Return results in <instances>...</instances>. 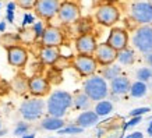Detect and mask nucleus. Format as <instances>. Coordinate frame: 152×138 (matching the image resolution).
<instances>
[{"mask_svg":"<svg viewBox=\"0 0 152 138\" xmlns=\"http://www.w3.org/2000/svg\"><path fill=\"white\" fill-rule=\"evenodd\" d=\"M41 127L48 131H57V130L64 127V121L61 117H55V116H48L41 121Z\"/></svg>","mask_w":152,"mask_h":138,"instance_id":"20","label":"nucleus"},{"mask_svg":"<svg viewBox=\"0 0 152 138\" xmlns=\"http://www.w3.org/2000/svg\"><path fill=\"white\" fill-rule=\"evenodd\" d=\"M98 42L92 34H81L75 39V50L78 55H89L92 56L95 49H96Z\"/></svg>","mask_w":152,"mask_h":138,"instance_id":"14","label":"nucleus"},{"mask_svg":"<svg viewBox=\"0 0 152 138\" xmlns=\"http://www.w3.org/2000/svg\"><path fill=\"white\" fill-rule=\"evenodd\" d=\"M35 23V17H34L32 14H24V18H23V28H25L27 25H29V24H34Z\"/></svg>","mask_w":152,"mask_h":138,"instance_id":"36","label":"nucleus"},{"mask_svg":"<svg viewBox=\"0 0 152 138\" xmlns=\"http://www.w3.org/2000/svg\"><path fill=\"white\" fill-rule=\"evenodd\" d=\"M28 91L31 92V95H34V96L42 98L49 93L50 84L42 75H32L31 78H28Z\"/></svg>","mask_w":152,"mask_h":138,"instance_id":"11","label":"nucleus"},{"mask_svg":"<svg viewBox=\"0 0 152 138\" xmlns=\"http://www.w3.org/2000/svg\"><path fill=\"white\" fill-rule=\"evenodd\" d=\"M4 134H6V130H1V129H0V135H4Z\"/></svg>","mask_w":152,"mask_h":138,"instance_id":"45","label":"nucleus"},{"mask_svg":"<svg viewBox=\"0 0 152 138\" xmlns=\"http://www.w3.org/2000/svg\"><path fill=\"white\" fill-rule=\"evenodd\" d=\"M147 91H148V85L147 83H142V81H135L134 84L130 85V95L134 98H142L147 95Z\"/></svg>","mask_w":152,"mask_h":138,"instance_id":"23","label":"nucleus"},{"mask_svg":"<svg viewBox=\"0 0 152 138\" xmlns=\"http://www.w3.org/2000/svg\"><path fill=\"white\" fill-rule=\"evenodd\" d=\"M20 38V42H24V43H32L34 41H37V37L34 34L32 28H24V31H21L18 35Z\"/></svg>","mask_w":152,"mask_h":138,"instance_id":"27","label":"nucleus"},{"mask_svg":"<svg viewBox=\"0 0 152 138\" xmlns=\"http://www.w3.org/2000/svg\"><path fill=\"white\" fill-rule=\"evenodd\" d=\"M130 15L140 25L152 24V3L151 1H135L130 9Z\"/></svg>","mask_w":152,"mask_h":138,"instance_id":"6","label":"nucleus"},{"mask_svg":"<svg viewBox=\"0 0 152 138\" xmlns=\"http://www.w3.org/2000/svg\"><path fill=\"white\" fill-rule=\"evenodd\" d=\"M57 17L63 24H74L81 17V10L78 4H75L73 1H63L60 3Z\"/></svg>","mask_w":152,"mask_h":138,"instance_id":"8","label":"nucleus"},{"mask_svg":"<svg viewBox=\"0 0 152 138\" xmlns=\"http://www.w3.org/2000/svg\"><path fill=\"white\" fill-rule=\"evenodd\" d=\"M116 60H119V63L121 66H133L134 61H135V53H134L133 49L124 47V49L117 52V59Z\"/></svg>","mask_w":152,"mask_h":138,"instance_id":"21","label":"nucleus"},{"mask_svg":"<svg viewBox=\"0 0 152 138\" xmlns=\"http://www.w3.org/2000/svg\"><path fill=\"white\" fill-rule=\"evenodd\" d=\"M71 66L83 77L92 75V74H95V71L98 69V63H96V60H95V57L89 55H77L73 59V64Z\"/></svg>","mask_w":152,"mask_h":138,"instance_id":"7","label":"nucleus"},{"mask_svg":"<svg viewBox=\"0 0 152 138\" xmlns=\"http://www.w3.org/2000/svg\"><path fill=\"white\" fill-rule=\"evenodd\" d=\"M48 113L49 116H55V117H63L66 112L73 106V95L67 91H57L52 92L49 99H48Z\"/></svg>","mask_w":152,"mask_h":138,"instance_id":"1","label":"nucleus"},{"mask_svg":"<svg viewBox=\"0 0 152 138\" xmlns=\"http://www.w3.org/2000/svg\"><path fill=\"white\" fill-rule=\"evenodd\" d=\"M0 129H1V121H0Z\"/></svg>","mask_w":152,"mask_h":138,"instance_id":"46","label":"nucleus"},{"mask_svg":"<svg viewBox=\"0 0 152 138\" xmlns=\"http://www.w3.org/2000/svg\"><path fill=\"white\" fill-rule=\"evenodd\" d=\"M83 127H80V126H69V127H63V129L57 130V133L59 134H80L83 133Z\"/></svg>","mask_w":152,"mask_h":138,"instance_id":"29","label":"nucleus"},{"mask_svg":"<svg viewBox=\"0 0 152 138\" xmlns=\"http://www.w3.org/2000/svg\"><path fill=\"white\" fill-rule=\"evenodd\" d=\"M95 18L101 25L103 27H112L115 25L120 18V11L119 9L113 4H109V3H105V4L99 6L96 9V13H95Z\"/></svg>","mask_w":152,"mask_h":138,"instance_id":"5","label":"nucleus"},{"mask_svg":"<svg viewBox=\"0 0 152 138\" xmlns=\"http://www.w3.org/2000/svg\"><path fill=\"white\" fill-rule=\"evenodd\" d=\"M18 42H20L18 35H13V34H4L3 37L0 38V43H1V46H4L6 49L18 45Z\"/></svg>","mask_w":152,"mask_h":138,"instance_id":"26","label":"nucleus"},{"mask_svg":"<svg viewBox=\"0 0 152 138\" xmlns=\"http://www.w3.org/2000/svg\"><path fill=\"white\" fill-rule=\"evenodd\" d=\"M15 1H10L9 4H7V11H13L14 13V10H15Z\"/></svg>","mask_w":152,"mask_h":138,"instance_id":"39","label":"nucleus"},{"mask_svg":"<svg viewBox=\"0 0 152 138\" xmlns=\"http://www.w3.org/2000/svg\"><path fill=\"white\" fill-rule=\"evenodd\" d=\"M106 43L110 45L115 50L119 52L127 47V45H129V34L123 28H112Z\"/></svg>","mask_w":152,"mask_h":138,"instance_id":"13","label":"nucleus"},{"mask_svg":"<svg viewBox=\"0 0 152 138\" xmlns=\"http://www.w3.org/2000/svg\"><path fill=\"white\" fill-rule=\"evenodd\" d=\"M137 80L138 81H142V83H148L152 80V69L149 67H141L140 70H137Z\"/></svg>","mask_w":152,"mask_h":138,"instance_id":"28","label":"nucleus"},{"mask_svg":"<svg viewBox=\"0 0 152 138\" xmlns=\"http://www.w3.org/2000/svg\"><path fill=\"white\" fill-rule=\"evenodd\" d=\"M94 57L96 60L98 64L101 66H109L115 63L117 59V50H115L110 45H107L106 42L103 43H98L96 49L94 52Z\"/></svg>","mask_w":152,"mask_h":138,"instance_id":"10","label":"nucleus"},{"mask_svg":"<svg viewBox=\"0 0 152 138\" xmlns=\"http://www.w3.org/2000/svg\"><path fill=\"white\" fill-rule=\"evenodd\" d=\"M41 41L42 46H60L64 41V35L60 28L49 25V27H45V29H43Z\"/></svg>","mask_w":152,"mask_h":138,"instance_id":"15","label":"nucleus"},{"mask_svg":"<svg viewBox=\"0 0 152 138\" xmlns=\"http://www.w3.org/2000/svg\"><path fill=\"white\" fill-rule=\"evenodd\" d=\"M52 66H53L56 70H63V69H66V67H69L70 63H69V59H67V57H64V56L60 55L59 59L56 60V61Z\"/></svg>","mask_w":152,"mask_h":138,"instance_id":"30","label":"nucleus"},{"mask_svg":"<svg viewBox=\"0 0 152 138\" xmlns=\"http://www.w3.org/2000/svg\"><path fill=\"white\" fill-rule=\"evenodd\" d=\"M145 55V61H147V64L152 66V52H148V53H144Z\"/></svg>","mask_w":152,"mask_h":138,"instance_id":"37","label":"nucleus"},{"mask_svg":"<svg viewBox=\"0 0 152 138\" xmlns=\"http://www.w3.org/2000/svg\"><path fill=\"white\" fill-rule=\"evenodd\" d=\"M4 31H6V23L1 21V23H0V32H4Z\"/></svg>","mask_w":152,"mask_h":138,"instance_id":"42","label":"nucleus"},{"mask_svg":"<svg viewBox=\"0 0 152 138\" xmlns=\"http://www.w3.org/2000/svg\"><path fill=\"white\" fill-rule=\"evenodd\" d=\"M0 7H1V4H0Z\"/></svg>","mask_w":152,"mask_h":138,"instance_id":"47","label":"nucleus"},{"mask_svg":"<svg viewBox=\"0 0 152 138\" xmlns=\"http://www.w3.org/2000/svg\"><path fill=\"white\" fill-rule=\"evenodd\" d=\"M105 3H109V4H113V3H116V1H119V0H103Z\"/></svg>","mask_w":152,"mask_h":138,"instance_id":"43","label":"nucleus"},{"mask_svg":"<svg viewBox=\"0 0 152 138\" xmlns=\"http://www.w3.org/2000/svg\"><path fill=\"white\" fill-rule=\"evenodd\" d=\"M11 88L14 89L15 93H18V95H24L25 92L28 91V80L18 74V75H15L14 80L11 81Z\"/></svg>","mask_w":152,"mask_h":138,"instance_id":"22","label":"nucleus"},{"mask_svg":"<svg viewBox=\"0 0 152 138\" xmlns=\"http://www.w3.org/2000/svg\"><path fill=\"white\" fill-rule=\"evenodd\" d=\"M43 112H45V101L39 99L38 96L24 101L20 106V113L28 121L38 120L43 115Z\"/></svg>","mask_w":152,"mask_h":138,"instance_id":"4","label":"nucleus"},{"mask_svg":"<svg viewBox=\"0 0 152 138\" xmlns=\"http://www.w3.org/2000/svg\"><path fill=\"white\" fill-rule=\"evenodd\" d=\"M23 138H35V135H34V134H29V135L25 134V135H23Z\"/></svg>","mask_w":152,"mask_h":138,"instance_id":"44","label":"nucleus"},{"mask_svg":"<svg viewBox=\"0 0 152 138\" xmlns=\"http://www.w3.org/2000/svg\"><path fill=\"white\" fill-rule=\"evenodd\" d=\"M126 138H144L142 133H140V131H135V133L133 134H130V135H127Z\"/></svg>","mask_w":152,"mask_h":138,"instance_id":"38","label":"nucleus"},{"mask_svg":"<svg viewBox=\"0 0 152 138\" xmlns=\"http://www.w3.org/2000/svg\"><path fill=\"white\" fill-rule=\"evenodd\" d=\"M151 3H152V0H151Z\"/></svg>","mask_w":152,"mask_h":138,"instance_id":"48","label":"nucleus"},{"mask_svg":"<svg viewBox=\"0 0 152 138\" xmlns=\"http://www.w3.org/2000/svg\"><path fill=\"white\" fill-rule=\"evenodd\" d=\"M15 4L24 10H31L35 7L37 0H15Z\"/></svg>","mask_w":152,"mask_h":138,"instance_id":"31","label":"nucleus"},{"mask_svg":"<svg viewBox=\"0 0 152 138\" xmlns=\"http://www.w3.org/2000/svg\"><path fill=\"white\" fill-rule=\"evenodd\" d=\"M99 121V116L94 110H84L81 115L77 117V126L83 127V129H88L92 127Z\"/></svg>","mask_w":152,"mask_h":138,"instance_id":"18","label":"nucleus"},{"mask_svg":"<svg viewBox=\"0 0 152 138\" xmlns=\"http://www.w3.org/2000/svg\"><path fill=\"white\" fill-rule=\"evenodd\" d=\"M28 130H29V126H28L27 123L21 121V123L17 124V127L14 130V134H15V135H25V134L28 133Z\"/></svg>","mask_w":152,"mask_h":138,"instance_id":"33","label":"nucleus"},{"mask_svg":"<svg viewBox=\"0 0 152 138\" xmlns=\"http://www.w3.org/2000/svg\"><path fill=\"white\" fill-rule=\"evenodd\" d=\"M113 110V105H112L110 101H106V99H102V101H98L96 106H95V113H96L99 117L101 116H107L109 113H112Z\"/></svg>","mask_w":152,"mask_h":138,"instance_id":"25","label":"nucleus"},{"mask_svg":"<svg viewBox=\"0 0 152 138\" xmlns=\"http://www.w3.org/2000/svg\"><path fill=\"white\" fill-rule=\"evenodd\" d=\"M142 121V117L141 116H133L131 117V120L130 121H127L124 124V130H127V129H130V127H134V126H137V124H140Z\"/></svg>","mask_w":152,"mask_h":138,"instance_id":"34","label":"nucleus"},{"mask_svg":"<svg viewBox=\"0 0 152 138\" xmlns=\"http://www.w3.org/2000/svg\"><path fill=\"white\" fill-rule=\"evenodd\" d=\"M60 7V0H37L35 4V13L42 20H52L57 15Z\"/></svg>","mask_w":152,"mask_h":138,"instance_id":"9","label":"nucleus"},{"mask_svg":"<svg viewBox=\"0 0 152 138\" xmlns=\"http://www.w3.org/2000/svg\"><path fill=\"white\" fill-rule=\"evenodd\" d=\"M120 74H121V69H120V66H116V64L112 63V64L105 66V67H103L101 77H103L106 81H110V80H113L115 77L120 75Z\"/></svg>","mask_w":152,"mask_h":138,"instance_id":"24","label":"nucleus"},{"mask_svg":"<svg viewBox=\"0 0 152 138\" xmlns=\"http://www.w3.org/2000/svg\"><path fill=\"white\" fill-rule=\"evenodd\" d=\"M130 80L124 75H117L113 80H110V85H109V91L113 93V95H117V96H121V95H126L129 93L130 91Z\"/></svg>","mask_w":152,"mask_h":138,"instance_id":"16","label":"nucleus"},{"mask_svg":"<svg viewBox=\"0 0 152 138\" xmlns=\"http://www.w3.org/2000/svg\"><path fill=\"white\" fill-rule=\"evenodd\" d=\"M7 61L10 66L21 69L28 61V50L20 45L11 46L7 49Z\"/></svg>","mask_w":152,"mask_h":138,"instance_id":"12","label":"nucleus"},{"mask_svg":"<svg viewBox=\"0 0 152 138\" xmlns=\"http://www.w3.org/2000/svg\"><path fill=\"white\" fill-rule=\"evenodd\" d=\"M7 21L11 24L14 23V13L13 11H7Z\"/></svg>","mask_w":152,"mask_h":138,"instance_id":"40","label":"nucleus"},{"mask_svg":"<svg viewBox=\"0 0 152 138\" xmlns=\"http://www.w3.org/2000/svg\"><path fill=\"white\" fill-rule=\"evenodd\" d=\"M43 29H45V25H43V23H42V21H37V23L32 24V31H34V34H35L37 39L42 37V34H43Z\"/></svg>","mask_w":152,"mask_h":138,"instance_id":"32","label":"nucleus"},{"mask_svg":"<svg viewBox=\"0 0 152 138\" xmlns=\"http://www.w3.org/2000/svg\"><path fill=\"white\" fill-rule=\"evenodd\" d=\"M131 43L141 53L152 52V25L151 24H144V25L137 28L133 34Z\"/></svg>","mask_w":152,"mask_h":138,"instance_id":"3","label":"nucleus"},{"mask_svg":"<svg viewBox=\"0 0 152 138\" xmlns=\"http://www.w3.org/2000/svg\"><path fill=\"white\" fill-rule=\"evenodd\" d=\"M147 131H148V135H149V137H152V120L151 119H149V124H148Z\"/></svg>","mask_w":152,"mask_h":138,"instance_id":"41","label":"nucleus"},{"mask_svg":"<svg viewBox=\"0 0 152 138\" xmlns=\"http://www.w3.org/2000/svg\"><path fill=\"white\" fill-rule=\"evenodd\" d=\"M73 106L77 110H88L91 106V99L84 91H77L73 95Z\"/></svg>","mask_w":152,"mask_h":138,"instance_id":"19","label":"nucleus"},{"mask_svg":"<svg viewBox=\"0 0 152 138\" xmlns=\"http://www.w3.org/2000/svg\"><path fill=\"white\" fill-rule=\"evenodd\" d=\"M60 50L59 46H42L39 50V59L43 64L52 66L56 60L59 59Z\"/></svg>","mask_w":152,"mask_h":138,"instance_id":"17","label":"nucleus"},{"mask_svg":"<svg viewBox=\"0 0 152 138\" xmlns=\"http://www.w3.org/2000/svg\"><path fill=\"white\" fill-rule=\"evenodd\" d=\"M148 112H151V107H147V106H144V107H137V109H134V110L130 112V116L133 117V116H142Z\"/></svg>","mask_w":152,"mask_h":138,"instance_id":"35","label":"nucleus"},{"mask_svg":"<svg viewBox=\"0 0 152 138\" xmlns=\"http://www.w3.org/2000/svg\"><path fill=\"white\" fill-rule=\"evenodd\" d=\"M83 91L87 93L91 101L98 102L107 98V95H109V85H107V81L103 77L92 74L84 81Z\"/></svg>","mask_w":152,"mask_h":138,"instance_id":"2","label":"nucleus"}]
</instances>
